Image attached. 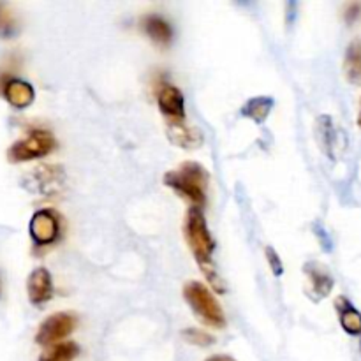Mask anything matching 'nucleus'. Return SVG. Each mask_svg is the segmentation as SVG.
Instances as JSON below:
<instances>
[{"mask_svg": "<svg viewBox=\"0 0 361 361\" xmlns=\"http://www.w3.org/2000/svg\"><path fill=\"white\" fill-rule=\"evenodd\" d=\"M183 235H185L187 243H189L190 250H192V256L196 257L201 271H203L204 277L208 279L212 288L219 293L224 291V286L221 284L222 281L219 279L214 264L215 243L214 238H212L210 229H208L207 226V219H204V214L201 208L192 207L187 212L185 222H183Z\"/></svg>", "mask_w": 361, "mask_h": 361, "instance_id": "nucleus-1", "label": "nucleus"}, {"mask_svg": "<svg viewBox=\"0 0 361 361\" xmlns=\"http://www.w3.org/2000/svg\"><path fill=\"white\" fill-rule=\"evenodd\" d=\"M208 180H210V176H208L207 169L192 161L183 162L182 166L164 175L166 185L171 187L182 197H185L189 203H192L194 208H201V210L207 203Z\"/></svg>", "mask_w": 361, "mask_h": 361, "instance_id": "nucleus-2", "label": "nucleus"}, {"mask_svg": "<svg viewBox=\"0 0 361 361\" xmlns=\"http://www.w3.org/2000/svg\"><path fill=\"white\" fill-rule=\"evenodd\" d=\"M183 296H185V302L189 303L194 314L204 324H208L212 328L226 326V317L224 312H222V307L219 305L217 298H215L214 293L210 291L208 286L196 281L187 282L185 288H183Z\"/></svg>", "mask_w": 361, "mask_h": 361, "instance_id": "nucleus-3", "label": "nucleus"}, {"mask_svg": "<svg viewBox=\"0 0 361 361\" xmlns=\"http://www.w3.org/2000/svg\"><path fill=\"white\" fill-rule=\"evenodd\" d=\"M55 148V137L48 130H32L27 137L16 141L7 150L11 162H25L48 155Z\"/></svg>", "mask_w": 361, "mask_h": 361, "instance_id": "nucleus-4", "label": "nucleus"}, {"mask_svg": "<svg viewBox=\"0 0 361 361\" xmlns=\"http://www.w3.org/2000/svg\"><path fill=\"white\" fill-rule=\"evenodd\" d=\"M66 183V175L60 166L53 164H42L35 168L34 171L28 173L25 178V185L32 190V192L42 194V196H55L60 192Z\"/></svg>", "mask_w": 361, "mask_h": 361, "instance_id": "nucleus-5", "label": "nucleus"}, {"mask_svg": "<svg viewBox=\"0 0 361 361\" xmlns=\"http://www.w3.org/2000/svg\"><path fill=\"white\" fill-rule=\"evenodd\" d=\"M76 316L71 312H56L53 316L46 317L39 326L35 342L41 345H55L62 338L69 337L76 328Z\"/></svg>", "mask_w": 361, "mask_h": 361, "instance_id": "nucleus-6", "label": "nucleus"}, {"mask_svg": "<svg viewBox=\"0 0 361 361\" xmlns=\"http://www.w3.org/2000/svg\"><path fill=\"white\" fill-rule=\"evenodd\" d=\"M28 233L39 245H48L59 238L60 219L53 210H37L30 219Z\"/></svg>", "mask_w": 361, "mask_h": 361, "instance_id": "nucleus-7", "label": "nucleus"}, {"mask_svg": "<svg viewBox=\"0 0 361 361\" xmlns=\"http://www.w3.org/2000/svg\"><path fill=\"white\" fill-rule=\"evenodd\" d=\"M303 271L309 277V295L312 300H323L331 293L335 286V279L328 271L324 264L310 261L303 267Z\"/></svg>", "mask_w": 361, "mask_h": 361, "instance_id": "nucleus-8", "label": "nucleus"}, {"mask_svg": "<svg viewBox=\"0 0 361 361\" xmlns=\"http://www.w3.org/2000/svg\"><path fill=\"white\" fill-rule=\"evenodd\" d=\"M28 300L34 305H44L53 296L51 274L46 268H35L27 279Z\"/></svg>", "mask_w": 361, "mask_h": 361, "instance_id": "nucleus-9", "label": "nucleus"}, {"mask_svg": "<svg viewBox=\"0 0 361 361\" xmlns=\"http://www.w3.org/2000/svg\"><path fill=\"white\" fill-rule=\"evenodd\" d=\"M159 109L168 122H180L185 120V108H183V95L175 85H164L157 95Z\"/></svg>", "mask_w": 361, "mask_h": 361, "instance_id": "nucleus-10", "label": "nucleus"}, {"mask_svg": "<svg viewBox=\"0 0 361 361\" xmlns=\"http://www.w3.org/2000/svg\"><path fill=\"white\" fill-rule=\"evenodd\" d=\"M168 137L171 140L173 145L176 147L187 148V150H196L203 145V134L197 127L187 126L185 120L180 122H168Z\"/></svg>", "mask_w": 361, "mask_h": 361, "instance_id": "nucleus-11", "label": "nucleus"}, {"mask_svg": "<svg viewBox=\"0 0 361 361\" xmlns=\"http://www.w3.org/2000/svg\"><path fill=\"white\" fill-rule=\"evenodd\" d=\"M4 97L7 99L11 106L18 109L28 108L34 102L35 92L28 81L23 80H9L4 85Z\"/></svg>", "mask_w": 361, "mask_h": 361, "instance_id": "nucleus-12", "label": "nucleus"}, {"mask_svg": "<svg viewBox=\"0 0 361 361\" xmlns=\"http://www.w3.org/2000/svg\"><path fill=\"white\" fill-rule=\"evenodd\" d=\"M335 310H337L338 321L345 334L353 335V337L361 335V312L345 296H338L335 300Z\"/></svg>", "mask_w": 361, "mask_h": 361, "instance_id": "nucleus-13", "label": "nucleus"}, {"mask_svg": "<svg viewBox=\"0 0 361 361\" xmlns=\"http://www.w3.org/2000/svg\"><path fill=\"white\" fill-rule=\"evenodd\" d=\"M143 25V30L155 44L159 46H168L173 39V28L168 21L164 20L159 14H148L141 21Z\"/></svg>", "mask_w": 361, "mask_h": 361, "instance_id": "nucleus-14", "label": "nucleus"}, {"mask_svg": "<svg viewBox=\"0 0 361 361\" xmlns=\"http://www.w3.org/2000/svg\"><path fill=\"white\" fill-rule=\"evenodd\" d=\"M317 140H319L321 148L324 150V154L328 157H335V145H337V129L334 126V120L331 116L323 115L317 118Z\"/></svg>", "mask_w": 361, "mask_h": 361, "instance_id": "nucleus-15", "label": "nucleus"}, {"mask_svg": "<svg viewBox=\"0 0 361 361\" xmlns=\"http://www.w3.org/2000/svg\"><path fill=\"white\" fill-rule=\"evenodd\" d=\"M271 108H274V99L261 95V97L249 99V101L242 106L240 113H242L243 116H247V118L254 120L256 123H263L264 120L268 118V115H270Z\"/></svg>", "mask_w": 361, "mask_h": 361, "instance_id": "nucleus-16", "label": "nucleus"}, {"mask_svg": "<svg viewBox=\"0 0 361 361\" xmlns=\"http://www.w3.org/2000/svg\"><path fill=\"white\" fill-rule=\"evenodd\" d=\"M344 71L351 83H361V39H355L345 49Z\"/></svg>", "mask_w": 361, "mask_h": 361, "instance_id": "nucleus-17", "label": "nucleus"}, {"mask_svg": "<svg viewBox=\"0 0 361 361\" xmlns=\"http://www.w3.org/2000/svg\"><path fill=\"white\" fill-rule=\"evenodd\" d=\"M80 353V348L74 342H60L44 353L39 361H73Z\"/></svg>", "mask_w": 361, "mask_h": 361, "instance_id": "nucleus-18", "label": "nucleus"}, {"mask_svg": "<svg viewBox=\"0 0 361 361\" xmlns=\"http://www.w3.org/2000/svg\"><path fill=\"white\" fill-rule=\"evenodd\" d=\"M18 32L16 16L7 4L0 2V37H13Z\"/></svg>", "mask_w": 361, "mask_h": 361, "instance_id": "nucleus-19", "label": "nucleus"}, {"mask_svg": "<svg viewBox=\"0 0 361 361\" xmlns=\"http://www.w3.org/2000/svg\"><path fill=\"white\" fill-rule=\"evenodd\" d=\"M182 335L189 344L200 345V348H208V345H212L215 342V338L210 334H207L204 330H200V328H185L182 331Z\"/></svg>", "mask_w": 361, "mask_h": 361, "instance_id": "nucleus-20", "label": "nucleus"}, {"mask_svg": "<svg viewBox=\"0 0 361 361\" xmlns=\"http://www.w3.org/2000/svg\"><path fill=\"white\" fill-rule=\"evenodd\" d=\"M264 256H267L268 264H270L274 275H282V271H284V267H282L281 257H279V254L275 252L274 247H267V249H264Z\"/></svg>", "mask_w": 361, "mask_h": 361, "instance_id": "nucleus-21", "label": "nucleus"}, {"mask_svg": "<svg viewBox=\"0 0 361 361\" xmlns=\"http://www.w3.org/2000/svg\"><path fill=\"white\" fill-rule=\"evenodd\" d=\"M361 16V2H349L344 9L345 23L353 25Z\"/></svg>", "mask_w": 361, "mask_h": 361, "instance_id": "nucleus-22", "label": "nucleus"}, {"mask_svg": "<svg viewBox=\"0 0 361 361\" xmlns=\"http://www.w3.org/2000/svg\"><path fill=\"white\" fill-rule=\"evenodd\" d=\"M207 361H236V360H233V358H231V356L217 355V356H212V358H208Z\"/></svg>", "mask_w": 361, "mask_h": 361, "instance_id": "nucleus-23", "label": "nucleus"}, {"mask_svg": "<svg viewBox=\"0 0 361 361\" xmlns=\"http://www.w3.org/2000/svg\"><path fill=\"white\" fill-rule=\"evenodd\" d=\"M358 126L361 127V109H360V116H358Z\"/></svg>", "mask_w": 361, "mask_h": 361, "instance_id": "nucleus-24", "label": "nucleus"}, {"mask_svg": "<svg viewBox=\"0 0 361 361\" xmlns=\"http://www.w3.org/2000/svg\"><path fill=\"white\" fill-rule=\"evenodd\" d=\"M0 293H2V282H0Z\"/></svg>", "mask_w": 361, "mask_h": 361, "instance_id": "nucleus-25", "label": "nucleus"}, {"mask_svg": "<svg viewBox=\"0 0 361 361\" xmlns=\"http://www.w3.org/2000/svg\"><path fill=\"white\" fill-rule=\"evenodd\" d=\"M360 348H361V344H360Z\"/></svg>", "mask_w": 361, "mask_h": 361, "instance_id": "nucleus-26", "label": "nucleus"}]
</instances>
